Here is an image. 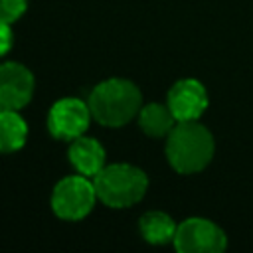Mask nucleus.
I'll return each instance as SVG.
<instances>
[{
	"label": "nucleus",
	"mask_w": 253,
	"mask_h": 253,
	"mask_svg": "<svg viewBox=\"0 0 253 253\" xmlns=\"http://www.w3.org/2000/svg\"><path fill=\"white\" fill-rule=\"evenodd\" d=\"M87 103L93 119L99 125L119 128L138 115L142 105V95L132 81L113 77L101 81L91 91Z\"/></svg>",
	"instance_id": "obj_1"
},
{
	"label": "nucleus",
	"mask_w": 253,
	"mask_h": 253,
	"mask_svg": "<svg viewBox=\"0 0 253 253\" xmlns=\"http://www.w3.org/2000/svg\"><path fill=\"white\" fill-rule=\"evenodd\" d=\"M215 142L211 132L198 121L176 123L166 140V158L180 174L204 170L213 158Z\"/></svg>",
	"instance_id": "obj_2"
},
{
	"label": "nucleus",
	"mask_w": 253,
	"mask_h": 253,
	"mask_svg": "<svg viewBox=\"0 0 253 253\" xmlns=\"http://www.w3.org/2000/svg\"><path fill=\"white\" fill-rule=\"evenodd\" d=\"M93 184L97 198L105 206L121 210V208H130L144 198L148 188V178L140 168L119 162L105 166L93 178Z\"/></svg>",
	"instance_id": "obj_3"
},
{
	"label": "nucleus",
	"mask_w": 253,
	"mask_h": 253,
	"mask_svg": "<svg viewBox=\"0 0 253 253\" xmlns=\"http://www.w3.org/2000/svg\"><path fill=\"white\" fill-rule=\"evenodd\" d=\"M95 200V184L89 182L87 176H67L59 180L51 192V210L65 221H79L93 210Z\"/></svg>",
	"instance_id": "obj_4"
},
{
	"label": "nucleus",
	"mask_w": 253,
	"mask_h": 253,
	"mask_svg": "<svg viewBox=\"0 0 253 253\" xmlns=\"http://www.w3.org/2000/svg\"><path fill=\"white\" fill-rule=\"evenodd\" d=\"M174 247L180 253H219L227 247V237L213 221L206 217H188L176 229Z\"/></svg>",
	"instance_id": "obj_5"
},
{
	"label": "nucleus",
	"mask_w": 253,
	"mask_h": 253,
	"mask_svg": "<svg viewBox=\"0 0 253 253\" xmlns=\"http://www.w3.org/2000/svg\"><path fill=\"white\" fill-rule=\"evenodd\" d=\"M93 115L89 109V103L75 99V97H65L53 103L47 115V130L51 132L53 138L71 142L73 138L81 136L91 123Z\"/></svg>",
	"instance_id": "obj_6"
},
{
	"label": "nucleus",
	"mask_w": 253,
	"mask_h": 253,
	"mask_svg": "<svg viewBox=\"0 0 253 253\" xmlns=\"http://www.w3.org/2000/svg\"><path fill=\"white\" fill-rule=\"evenodd\" d=\"M34 95L32 71L16 61L0 65V109L18 111L30 103Z\"/></svg>",
	"instance_id": "obj_7"
},
{
	"label": "nucleus",
	"mask_w": 253,
	"mask_h": 253,
	"mask_svg": "<svg viewBox=\"0 0 253 253\" xmlns=\"http://www.w3.org/2000/svg\"><path fill=\"white\" fill-rule=\"evenodd\" d=\"M208 91L198 79H180L168 91V107L178 123L198 121L208 109Z\"/></svg>",
	"instance_id": "obj_8"
},
{
	"label": "nucleus",
	"mask_w": 253,
	"mask_h": 253,
	"mask_svg": "<svg viewBox=\"0 0 253 253\" xmlns=\"http://www.w3.org/2000/svg\"><path fill=\"white\" fill-rule=\"evenodd\" d=\"M67 156L73 168L87 178H95L105 168V148L99 144V140L83 134L71 140Z\"/></svg>",
	"instance_id": "obj_9"
},
{
	"label": "nucleus",
	"mask_w": 253,
	"mask_h": 253,
	"mask_svg": "<svg viewBox=\"0 0 253 253\" xmlns=\"http://www.w3.org/2000/svg\"><path fill=\"white\" fill-rule=\"evenodd\" d=\"M176 117L172 115L168 105H160V103H150L140 107L138 111V126L154 138L160 136H168L170 130L176 126Z\"/></svg>",
	"instance_id": "obj_10"
},
{
	"label": "nucleus",
	"mask_w": 253,
	"mask_h": 253,
	"mask_svg": "<svg viewBox=\"0 0 253 253\" xmlns=\"http://www.w3.org/2000/svg\"><path fill=\"white\" fill-rule=\"evenodd\" d=\"M178 225L164 211H146L140 217V233L152 245H164L174 241Z\"/></svg>",
	"instance_id": "obj_11"
},
{
	"label": "nucleus",
	"mask_w": 253,
	"mask_h": 253,
	"mask_svg": "<svg viewBox=\"0 0 253 253\" xmlns=\"http://www.w3.org/2000/svg\"><path fill=\"white\" fill-rule=\"evenodd\" d=\"M28 138V125L16 111L0 109V152H16Z\"/></svg>",
	"instance_id": "obj_12"
},
{
	"label": "nucleus",
	"mask_w": 253,
	"mask_h": 253,
	"mask_svg": "<svg viewBox=\"0 0 253 253\" xmlns=\"http://www.w3.org/2000/svg\"><path fill=\"white\" fill-rule=\"evenodd\" d=\"M28 8V0H0V22H16Z\"/></svg>",
	"instance_id": "obj_13"
},
{
	"label": "nucleus",
	"mask_w": 253,
	"mask_h": 253,
	"mask_svg": "<svg viewBox=\"0 0 253 253\" xmlns=\"http://www.w3.org/2000/svg\"><path fill=\"white\" fill-rule=\"evenodd\" d=\"M12 43H14V34H12L10 24L0 22V57L10 51Z\"/></svg>",
	"instance_id": "obj_14"
}]
</instances>
